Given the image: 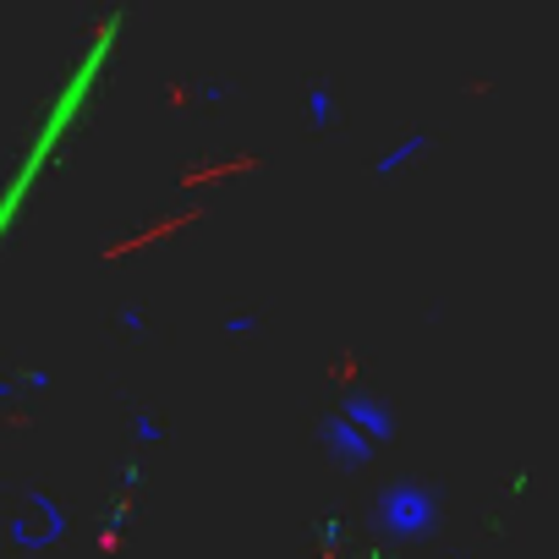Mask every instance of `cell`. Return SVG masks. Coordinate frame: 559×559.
Wrapping results in <instances>:
<instances>
[{
    "mask_svg": "<svg viewBox=\"0 0 559 559\" xmlns=\"http://www.w3.org/2000/svg\"><path fill=\"white\" fill-rule=\"evenodd\" d=\"M324 444H330V450H335V455H341L346 466H362V461H368V455L379 450V444H373V439H362V433H357V428H352L346 417H335V423L324 428Z\"/></svg>",
    "mask_w": 559,
    "mask_h": 559,
    "instance_id": "3",
    "label": "cell"
},
{
    "mask_svg": "<svg viewBox=\"0 0 559 559\" xmlns=\"http://www.w3.org/2000/svg\"><path fill=\"white\" fill-rule=\"evenodd\" d=\"M341 417H346V423H352L362 439H373V444H384V439L395 433V417H390L384 406H373L368 395H352V401L341 406Z\"/></svg>",
    "mask_w": 559,
    "mask_h": 559,
    "instance_id": "2",
    "label": "cell"
},
{
    "mask_svg": "<svg viewBox=\"0 0 559 559\" xmlns=\"http://www.w3.org/2000/svg\"><path fill=\"white\" fill-rule=\"evenodd\" d=\"M379 521H384V532H395V537H428L433 521H439V504H433L428 488L395 483V488L379 493Z\"/></svg>",
    "mask_w": 559,
    "mask_h": 559,
    "instance_id": "1",
    "label": "cell"
}]
</instances>
